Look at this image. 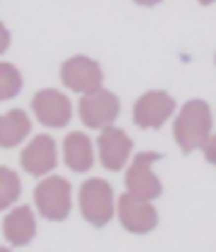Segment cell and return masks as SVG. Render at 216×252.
<instances>
[{
    "instance_id": "cell-1",
    "label": "cell",
    "mask_w": 216,
    "mask_h": 252,
    "mask_svg": "<svg viewBox=\"0 0 216 252\" xmlns=\"http://www.w3.org/2000/svg\"><path fill=\"white\" fill-rule=\"evenodd\" d=\"M212 109L207 102L202 99H189L185 107L180 109L178 119H175V126H173V136L178 141V146L185 151V153H192L197 148H207L209 143V133H212Z\"/></svg>"
},
{
    "instance_id": "cell-2",
    "label": "cell",
    "mask_w": 216,
    "mask_h": 252,
    "mask_svg": "<svg viewBox=\"0 0 216 252\" xmlns=\"http://www.w3.org/2000/svg\"><path fill=\"white\" fill-rule=\"evenodd\" d=\"M80 211L95 228L107 225L114 216V189L105 180H88L80 187Z\"/></svg>"
},
{
    "instance_id": "cell-3",
    "label": "cell",
    "mask_w": 216,
    "mask_h": 252,
    "mask_svg": "<svg viewBox=\"0 0 216 252\" xmlns=\"http://www.w3.org/2000/svg\"><path fill=\"white\" fill-rule=\"evenodd\" d=\"M34 204L49 220H63L71 214V185L63 177H46L34 189Z\"/></svg>"
},
{
    "instance_id": "cell-4",
    "label": "cell",
    "mask_w": 216,
    "mask_h": 252,
    "mask_svg": "<svg viewBox=\"0 0 216 252\" xmlns=\"http://www.w3.org/2000/svg\"><path fill=\"white\" fill-rule=\"evenodd\" d=\"M160 153H153V151H144L131 160V167L126 172V191L136 199H144V201H151V199H158L163 194V185L160 180L153 175L151 165L155 160H160Z\"/></svg>"
},
{
    "instance_id": "cell-5",
    "label": "cell",
    "mask_w": 216,
    "mask_h": 252,
    "mask_svg": "<svg viewBox=\"0 0 216 252\" xmlns=\"http://www.w3.org/2000/svg\"><path fill=\"white\" fill-rule=\"evenodd\" d=\"M119 109H122L119 97L109 90H105V88L85 94L78 104L83 124L90 126V128H100V131H105L114 124V119L119 117Z\"/></svg>"
},
{
    "instance_id": "cell-6",
    "label": "cell",
    "mask_w": 216,
    "mask_h": 252,
    "mask_svg": "<svg viewBox=\"0 0 216 252\" xmlns=\"http://www.w3.org/2000/svg\"><path fill=\"white\" fill-rule=\"evenodd\" d=\"M175 112V99L165 90L141 94L134 104V122L139 128H160Z\"/></svg>"
},
{
    "instance_id": "cell-7",
    "label": "cell",
    "mask_w": 216,
    "mask_h": 252,
    "mask_svg": "<svg viewBox=\"0 0 216 252\" xmlns=\"http://www.w3.org/2000/svg\"><path fill=\"white\" fill-rule=\"evenodd\" d=\"M61 80L73 93L90 94L102 88V68L88 56H73L61 65Z\"/></svg>"
},
{
    "instance_id": "cell-8",
    "label": "cell",
    "mask_w": 216,
    "mask_h": 252,
    "mask_svg": "<svg viewBox=\"0 0 216 252\" xmlns=\"http://www.w3.org/2000/svg\"><path fill=\"white\" fill-rule=\"evenodd\" d=\"M32 109H34V117L41 122L44 126H51V128H61L71 122V114H73V107L68 102V97L54 88H46V90H39V93L32 97Z\"/></svg>"
},
{
    "instance_id": "cell-9",
    "label": "cell",
    "mask_w": 216,
    "mask_h": 252,
    "mask_svg": "<svg viewBox=\"0 0 216 252\" xmlns=\"http://www.w3.org/2000/svg\"><path fill=\"white\" fill-rule=\"evenodd\" d=\"M119 220L129 233H136V235H144V233H151L155 225H158V211L151 206V201H144V199H136L131 196L129 191L119 196Z\"/></svg>"
},
{
    "instance_id": "cell-10",
    "label": "cell",
    "mask_w": 216,
    "mask_h": 252,
    "mask_svg": "<svg viewBox=\"0 0 216 252\" xmlns=\"http://www.w3.org/2000/svg\"><path fill=\"white\" fill-rule=\"evenodd\" d=\"M131 138L124 133L122 128L117 126H109L100 133L97 138V151H100V162L105 165V170H112V172H119L131 153Z\"/></svg>"
},
{
    "instance_id": "cell-11",
    "label": "cell",
    "mask_w": 216,
    "mask_h": 252,
    "mask_svg": "<svg viewBox=\"0 0 216 252\" xmlns=\"http://www.w3.org/2000/svg\"><path fill=\"white\" fill-rule=\"evenodd\" d=\"M20 165L30 175H46L56 167V141L46 133L34 136L20 156Z\"/></svg>"
},
{
    "instance_id": "cell-12",
    "label": "cell",
    "mask_w": 216,
    "mask_h": 252,
    "mask_svg": "<svg viewBox=\"0 0 216 252\" xmlns=\"http://www.w3.org/2000/svg\"><path fill=\"white\" fill-rule=\"evenodd\" d=\"M2 233H5V240L12 243L15 248L27 245L36 233V223L30 206H17L12 214H7L2 220Z\"/></svg>"
},
{
    "instance_id": "cell-13",
    "label": "cell",
    "mask_w": 216,
    "mask_h": 252,
    "mask_svg": "<svg viewBox=\"0 0 216 252\" xmlns=\"http://www.w3.org/2000/svg\"><path fill=\"white\" fill-rule=\"evenodd\" d=\"M63 160L73 172H88L93 167V143L83 131H73L63 141Z\"/></svg>"
},
{
    "instance_id": "cell-14",
    "label": "cell",
    "mask_w": 216,
    "mask_h": 252,
    "mask_svg": "<svg viewBox=\"0 0 216 252\" xmlns=\"http://www.w3.org/2000/svg\"><path fill=\"white\" fill-rule=\"evenodd\" d=\"M30 117L22 112V109H12V112H5L2 114V122H0V146L2 148H15L17 143L25 141V136L30 133Z\"/></svg>"
},
{
    "instance_id": "cell-15",
    "label": "cell",
    "mask_w": 216,
    "mask_h": 252,
    "mask_svg": "<svg viewBox=\"0 0 216 252\" xmlns=\"http://www.w3.org/2000/svg\"><path fill=\"white\" fill-rule=\"evenodd\" d=\"M22 88V75L15 65L0 63V99H12Z\"/></svg>"
},
{
    "instance_id": "cell-16",
    "label": "cell",
    "mask_w": 216,
    "mask_h": 252,
    "mask_svg": "<svg viewBox=\"0 0 216 252\" xmlns=\"http://www.w3.org/2000/svg\"><path fill=\"white\" fill-rule=\"evenodd\" d=\"M22 191V185H20V177L10 170V167H2L0 170V206L7 209Z\"/></svg>"
},
{
    "instance_id": "cell-17",
    "label": "cell",
    "mask_w": 216,
    "mask_h": 252,
    "mask_svg": "<svg viewBox=\"0 0 216 252\" xmlns=\"http://www.w3.org/2000/svg\"><path fill=\"white\" fill-rule=\"evenodd\" d=\"M204 158H207V162H212L216 167V133L209 138V143H207V148H204Z\"/></svg>"
},
{
    "instance_id": "cell-18",
    "label": "cell",
    "mask_w": 216,
    "mask_h": 252,
    "mask_svg": "<svg viewBox=\"0 0 216 252\" xmlns=\"http://www.w3.org/2000/svg\"><path fill=\"white\" fill-rule=\"evenodd\" d=\"M0 252H10V250H7V248H2V250H0Z\"/></svg>"
}]
</instances>
